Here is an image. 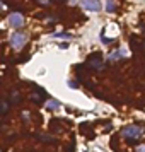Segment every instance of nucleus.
Listing matches in <instances>:
<instances>
[{"label":"nucleus","instance_id":"obj_14","mask_svg":"<svg viewBox=\"0 0 145 152\" xmlns=\"http://www.w3.org/2000/svg\"><path fill=\"white\" fill-rule=\"evenodd\" d=\"M68 86H70L72 89H77V87H79V86H77V82H75V81H70V82H68Z\"/></svg>","mask_w":145,"mask_h":152},{"label":"nucleus","instance_id":"obj_10","mask_svg":"<svg viewBox=\"0 0 145 152\" xmlns=\"http://www.w3.org/2000/svg\"><path fill=\"white\" fill-rule=\"evenodd\" d=\"M57 108H60V103L58 101H50L48 103V110H57Z\"/></svg>","mask_w":145,"mask_h":152},{"label":"nucleus","instance_id":"obj_13","mask_svg":"<svg viewBox=\"0 0 145 152\" xmlns=\"http://www.w3.org/2000/svg\"><path fill=\"white\" fill-rule=\"evenodd\" d=\"M101 40L104 41V43H113V41H115V40H111V38H106L104 34H101Z\"/></svg>","mask_w":145,"mask_h":152},{"label":"nucleus","instance_id":"obj_3","mask_svg":"<svg viewBox=\"0 0 145 152\" xmlns=\"http://www.w3.org/2000/svg\"><path fill=\"white\" fill-rule=\"evenodd\" d=\"M87 65H89L92 70H103V67H104L103 58H101V55H99V53L91 55V57H89V62H87Z\"/></svg>","mask_w":145,"mask_h":152},{"label":"nucleus","instance_id":"obj_12","mask_svg":"<svg viewBox=\"0 0 145 152\" xmlns=\"http://www.w3.org/2000/svg\"><path fill=\"white\" fill-rule=\"evenodd\" d=\"M38 4L43 7H48V5H51V0H38Z\"/></svg>","mask_w":145,"mask_h":152},{"label":"nucleus","instance_id":"obj_4","mask_svg":"<svg viewBox=\"0 0 145 152\" xmlns=\"http://www.w3.org/2000/svg\"><path fill=\"white\" fill-rule=\"evenodd\" d=\"M9 22L12 28H22L24 26V16L19 14V12H14V14H10Z\"/></svg>","mask_w":145,"mask_h":152},{"label":"nucleus","instance_id":"obj_6","mask_svg":"<svg viewBox=\"0 0 145 152\" xmlns=\"http://www.w3.org/2000/svg\"><path fill=\"white\" fill-rule=\"evenodd\" d=\"M31 99H33V101L34 103H43V99H45V91H43V89H38V92H33V94H31Z\"/></svg>","mask_w":145,"mask_h":152},{"label":"nucleus","instance_id":"obj_1","mask_svg":"<svg viewBox=\"0 0 145 152\" xmlns=\"http://www.w3.org/2000/svg\"><path fill=\"white\" fill-rule=\"evenodd\" d=\"M121 135L128 139V142H137V139L142 135V130L138 127H125L121 130Z\"/></svg>","mask_w":145,"mask_h":152},{"label":"nucleus","instance_id":"obj_9","mask_svg":"<svg viewBox=\"0 0 145 152\" xmlns=\"http://www.w3.org/2000/svg\"><path fill=\"white\" fill-rule=\"evenodd\" d=\"M53 38H67V40H70L72 34H68V33H57V34H53Z\"/></svg>","mask_w":145,"mask_h":152},{"label":"nucleus","instance_id":"obj_11","mask_svg":"<svg viewBox=\"0 0 145 152\" xmlns=\"http://www.w3.org/2000/svg\"><path fill=\"white\" fill-rule=\"evenodd\" d=\"M123 57V53L121 51H116V53H113L111 57H109V60H118V58H121Z\"/></svg>","mask_w":145,"mask_h":152},{"label":"nucleus","instance_id":"obj_8","mask_svg":"<svg viewBox=\"0 0 145 152\" xmlns=\"http://www.w3.org/2000/svg\"><path fill=\"white\" fill-rule=\"evenodd\" d=\"M19 101H21V96L17 94V92H14L12 98H10V101H9V104H17Z\"/></svg>","mask_w":145,"mask_h":152},{"label":"nucleus","instance_id":"obj_7","mask_svg":"<svg viewBox=\"0 0 145 152\" xmlns=\"http://www.w3.org/2000/svg\"><path fill=\"white\" fill-rule=\"evenodd\" d=\"M106 10H108V12H115V10H116V5H115L113 0H108V2H106Z\"/></svg>","mask_w":145,"mask_h":152},{"label":"nucleus","instance_id":"obj_2","mask_svg":"<svg viewBox=\"0 0 145 152\" xmlns=\"http://www.w3.org/2000/svg\"><path fill=\"white\" fill-rule=\"evenodd\" d=\"M26 41H28V36H26L24 33H14L12 38H10V45H12L14 50H21Z\"/></svg>","mask_w":145,"mask_h":152},{"label":"nucleus","instance_id":"obj_5","mask_svg":"<svg viewBox=\"0 0 145 152\" xmlns=\"http://www.w3.org/2000/svg\"><path fill=\"white\" fill-rule=\"evenodd\" d=\"M82 7L87 10H92V12H99L101 10V4L97 0H82Z\"/></svg>","mask_w":145,"mask_h":152}]
</instances>
